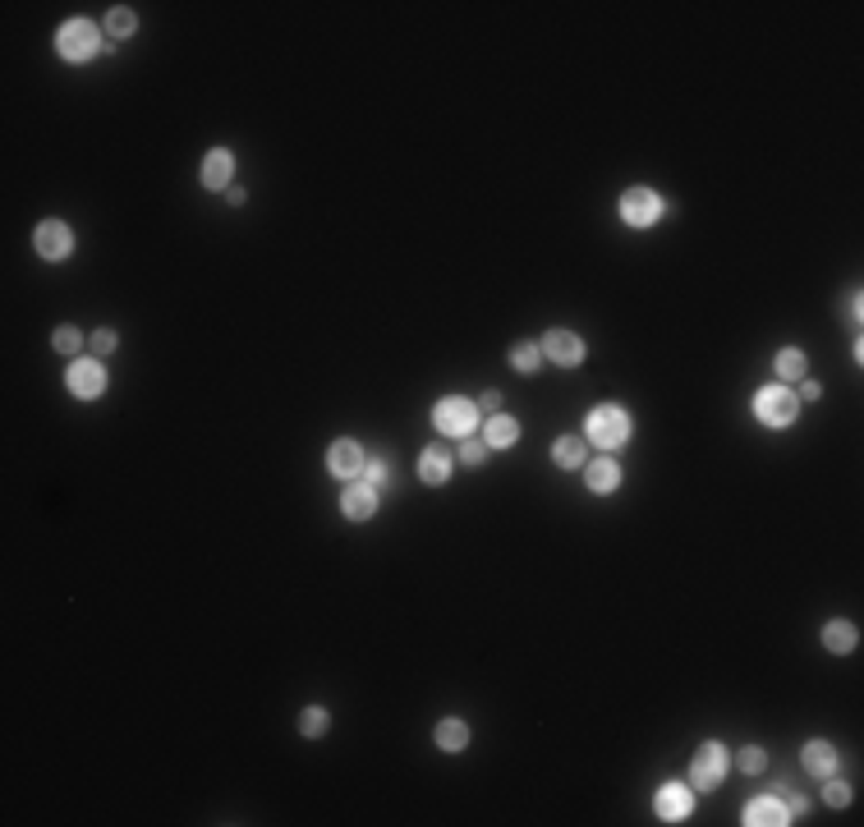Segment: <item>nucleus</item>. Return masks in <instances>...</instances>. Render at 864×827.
<instances>
[{"label": "nucleus", "instance_id": "11", "mask_svg": "<svg viewBox=\"0 0 864 827\" xmlns=\"http://www.w3.org/2000/svg\"><path fill=\"white\" fill-rule=\"evenodd\" d=\"M745 823H749V827H781V823H791V814H787V805H781V799L764 795V799H749Z\"/></svg>", "mask_w": 864, "mask_h": 827}, {"label": "nucleus", "instance_id": "16", "mask_svg": "<svg viewBox=\"0 0 864 827\" xmlns=\"http://www.w3.org/2000/svg\"><path fill=\"white\" fill-rule=\"evenodd\" d=\"M804 772H814V777H832V772H836V744L809 740L804 744Z\"/></svg>", "mask_w": 864, "mask_h": 827}, {"label": "nucleus", "instance_id": "4", "mask_svg": "<svg viewBox=\"0 0 864 827\" xmlns=\"http://www.w3.org/2000/svg\"><path fill=\"white\" fill-rule=\"evenodd\" d=\"M754 414H759V423H768V428H791L800 405H796V395L787 386H764L759 395H754Z\"/></svg>", "mask_w": 864, "mask_h": 827}, {"label": "nucleus", "instance_id": "3", "mask_svg": "<svg viewBox=\"0 0 864 827\" xmlns=\"http://www.w3.org/2000/svg\"><path fill=\"white\" fill-rule=\"evenodd\" d=\"M432 423H437V433H446V437H469L474 423H478V405L465 395H446V400H437V410H432Z\"/></svg>", "mask_w": 864, "mask_h": 827}, {"label": "nucleus", "instance_id": "30", "mask_svg": "<svg viewBox=\"0 0 864 827\" xmlns=\"http://www.w3.org/2000/svg\"><path fill=\"white\" fill-rule=\"evenodd\" d=\"M736 767L740 772H764V750H754V744H749V750H740L736 754Z\"/></svg>", "mask_w": 864, "mask_h": 827}, {"label": "nucleus", "instance_id": "27", "mask_svg": "<svg viewBox=\"0 0 864 827\" xmlns=\"http://www.w3.org/2000/svg\"><path fill=\"white\" fill-rule=\"evenodd\" d=\"M823 799H828L832 809H842V805H851V786H846V782H836V772H832L828 786H823Z\"/></svg>", "mask_w": 864, "mask_h": 827}, {"label": "nucleus", "instance_id": "29", "mask_svg": "<svg viewBox=\"0 0 864 827\" xmlns=\"http://www.w3.org/2000/svg\"><path fill=\"white\" fill-rule=\"evenodd\" d=\"M488 450H492L488 441H483V437H474V433H469V437H465V446H460V460H465V465H478L483 456H488Z\"/></svg>", "mask_w": 864, "mask_h": 827}, {"label": "nucleus", "instance_id": "20", "mask_svg": "<svg viewBox=\"0 0 864 827\" xmlns=\"http://www.w3.org/2000/svg\"><path fill=\"white\" fill-rule=\"evenodd\" d=\"M437 744H442L446 754H460L465 744H469V727H465V722H455V717H446V722L437 727Z\"/></svg>", "mask_w": 864, "mask_h": 827}, {"label": "nucleus", "instance_id": "18", "mask_svg": "<svg viewBox=\"0 0 864 827\" xmlns=\"http://www.w3.org/2000/svg\"><path fill=\"white\" fill-rule=\"evenodd\" d=\"M584 478H588L593 492H616V488H620V469H616V460H593Z\"/></svg>", "mask_w": 864, "mask_h": 827}, {"label": "nucleus", "instance_id": "12", "mask_svg": "<svg viewBox=\"0 0 864 827\" xmlns=\"http://www.w3.org/2000/svg\"><path fill=\"white\" fill-rule=\"evenodd\" d=\"M340 511L349 515V520H372V511H377V488H368L364 478L355 488H345V497H340Z\"/></svg>", "mask_w": 864, "mask_h": 827}, {"label": "nucleus", "instance_id": "25", "mask_svg": "<svg viewBox=\"0 0 864 827\" xmlns=\"http://www.w3.org/2000/svg\"><path fill=\"white\" fill-rule=\"evenodd\" d=\"M106 28H111L116 37H129L133 28H139V19H133V10H111L106 14Z\"/></svg>", "mask_w": 864, "mask_h": 827}, {"label": "nucleus", "instance_id": "26", "mask_svg": "<svg viewBox=\"0 0 864 827\" xmlns=\"http://www.w3.org/2000/svg\"><path fill=\"white\" fill-rule=\"evenodd\" d=\"M51 345H56L60 354H74L78 345H84V336H78V327H69V322H65V327H56V336H51Z\"/></svg>", "mask_w": 864, "mask_h": 827}, {"label": "nucleus", "instance_id": "22", "mask_svg": "<svg viewBox=\"0 0 864 827\" xmlns=\"http://www.w3.org/2000/svg\"><path fill=\"white\" fill-rule=\"evenodd\" d=\"M777 372H781L787 382H800V378H804V354H800V350H781V354H777Z\"/></svg>", "mask_w": 864, "mask_h": 827}, {"label": "nucleus", "instance_id": "13", "mask_svg": "<svg viewBox=\"0 0 864 827\" xmlns=\"http://www.w3.org/2000/svg\"><path fill=\"white\" fill-rule=\"evenodd\" d=\"M690 809H694V799H690L685 786H662L658 791V818L662 823H681V818H690Z\"/></svg>", "mask_w": 864, "mask_h": 827}, {"label": "nucleus", "instance_id": "2", "mask_svg": "<svg viewBox=\"0 0 864 827\" xmlns=\"http://www.w3.org/2000/svg\"><path fill=\"white\" fill-rule=\"evenodd\" d=\"M56 51H60L65 60H92L97 51H106V46H101L97 23H88V19H69L65 28L56 33Z\"/></svg>", "mask_w": 864, "mask_h": 827}, {"label": "nucleus", "instance_id": "28", "mask_svg": "<svg viewBox=\"0 0 864 827\" xmlns=\"http://www.w3.org/2000/svg\"><path fill=\"white\" fill-rule=\"evenodd\" d=\"M359 478H364V483H368V488H387V478H391V469H387V460H368Z\"/></svg>", "mask_w": 864, "mask_h": 827}, {"label": "nucleus", "instance_id": "14", "mask_svg": "<svg viewBox=\"0 0 864 827\" xmlns=\"http://www.w3.org/2000/svg\"><path fill=\"white\" fill-rule=\"evenodd\" d=\"M419 478L428 488H442L446 478H451V456H446V446H428L423 456H419Z\"/></svg>", "mask_w": 864, "mask_h": 827}, {"label": "nucleus", "instance_id": "23", "mask_svg": "<svg viewBox=\"0 0 864 827\" xmlns=\"http://www.w3.org/2000/svg\"><path fill=\"white\" fill-rule=\"evenodd\" d=\"M327 727H332L327 708H317V704H313V708H304V717H300V731H304V736H322Z\"/></svg>", "mask_w": 864, "mask_h": 827}, {"label": "nucleus", "instance_id": "32", "mask_svg": "<svg viewBox=\"0 0 864 827\" xmlns=\"http://www.w3.org/2000/svg\"><path fill=\"white\" fill-rule=\"evenodd\" d=\"M478 410H492V414H497V410H501V395H497V391H483V395H478Z\"/></svg>", "mask_w": 864, "mask_h": 827}, {"label": "nucleus", "instance_id": "34", "mask_svg": "<svg viewBox=\"0 0 864 827\" xmlns=\"http://www.w3.org/2000/svg\"><path fill=\"white\" fill-rule=\"evenodd\" d=\"M800 395H804V400H819L823 386H819V382H800Z\"/></svg>", "mask_w": 864, "mask_h": 827}, {"label": "nucleus", "instance_id": "1", "mask_svg": "<svg viewBox=\"0 0 864 827\" xmlns=\"http://www.w3.org/2000/svg\"><path fill=\"white\" fill-rule=\"evenodd\" d=\"M588 441L603 450H620L630 441V414L620 405H598L588 414Z\"/></svg>", "mask_w": 864, "mask_h": 827}, {"label": "nucleus", "instance_id": "31", "mask_svg": "<svg viewBox=\"0 0 864 827\" xmlns=\"http://www.w3.org/2000/svg\"><path fill=\"white\" fill-rule=\"evenodd\" d=\"M92 345H97V354H111V350H116V331H111V327H101V331L92 336Z\"/></svg>", "mask_w": 864, "mask_h": 827}, {"label": "nucleus", "instance_id": "21", "mask_svg": "<svg viewBox=\"0 0 864 827\" xmlns=\"http://www.w3.org/2000/svg\"><path fill=\"white\" fill-rule=\"evenodd\" d=\"M552 456H556L561 469H575V465L584 460V437H561V441L552 446Z\"/></svg>", "mask_w": 864, "mask_h": 827}, {"label": "nucleus", "instance_id": "33", "mask_svg": "<svg viewBox=\"0 0 864 827\" xmlns=\"http://www.w3.org/2000/svg\"><path fill=\"white\" fill-rule=\"evenodd\" d=\"M787 814H791V818H804V814H809V799H804V795H796L791 805H787Z\"/></svg>", "mask_w": 864, "mask_h": 827}, {"label": "nucleus", "instance_id": "10", "mask_svg": "<svg viewBox=\"0 0 864 827\" xmlns=\"http://www.w3.org/2000/svg\"><path fill=\"white\" fill-rule=\"evenodd\" d=\"M543 354H548L552 363H561V368H575V363L584 359V340H580L575 331H548V336H543Z\"/></svg>", "mask_w": 864, "mask_h": 827}, {"label": "nucleus", "instance_id": "17", "mask_svg": "<svg viewBox=\"0 0 864 827\" xmlns=\"http://www.w3.org/2000/svg\"><path fill=\"white\" fill-rule=\"evenodd\" d=\"M483 441H488L492 450L516 446V441H520V423L510 418V414H492V418H488V433H483Z\"/></svg>", "mask_w": 864, "mask_h": 827}, {"label": "nucleus", "instance_id": "6", "mask_svg": "<svg viewBox=\"0 0 864 827\" xmlns=\"http://www.w3.org/2000/svg\"><path fill=\"white\" fill-rule=\"evenodd\" d=\"M722 777H726V750H722L717 740H708L704 750L694 754V763H690V782H694L699 791H713Z\"/></svg>", "mask_w": 864, "mask_h": 827}, {"label": "nucleus", "instance_id": "9", "mask_svg": "<svg viewBox=\"0 0 864 827\" xmlns=\"http://www.w3.org/2000/svg\"><path fill=\"white\" fill-rule=\"evenodd\" d=\"M364 465H368L364 446H359V441H349V437H340V441L327 450V469H332L336 478H359V473H364Z\"/></svg>", "mask_w": 864, "mask_h": 827}, {"label": "nucleus", "instance_id": "19", "mask_svg": "<svg viewBox=\"0 0 864 827\" xmlns=\"http://www.w3.org/2000/svg\"><path fill=\"white\" fill-rule=\"evenodd\" d=\"M823 644H828L832 653H851V648H855V625H851V621H828V625H823Z\"/></svg>", "mask_w": 864, "mask_h": 827}, {"label": "nucleus", "instance_id": "7", "mask_svg": "<svg viewBox=\"0 0 864 827\" xmlns=\"http://www.w3.org/2000/svg\"><path fill=\"white\" fill-rule=\"evenodd\" d=\"M33 244H37V253H42L46 262H65V258L74 253V230H69L65 221H42L37 235H33Z\"/></svg>", "mask_w": 864, "mask_h": 827}, {"label": "nucleus", "instance_id": "5", "mask_svg": "<svg viewBox=\"0 0 864 827\" xmlns=\"http://www.w3.org/2000/svg\"><path fill=\"white\" fill-rule=\"evenodd\" d=\"M662 211H667V203H662L653 189H630L626 198H620V221L635 226V230L658 226V221H662Z\"/></svg>", "mask_w": 864, "mask_h": 827}, {"label": "nucleus", "instance_id": "24", "mask_svg": "<svg viewBox=\"0 0 864 827\" xmlns=\"http://www.w3.org/2000/svg\"><path fill=\"white\" fill-rule=\"evenodd\" d=\"M538 359H543V345H516V350H510V363H516L520 372H533Z\"/></svg>", "mask_w": 864, "mask_h": 827}, {"label": "nucleus", "instance_id": "15", "mask_svg": "<svg viewBox=\"0 0 864 827\" xmlns=\"http://www.w3.org/2000/svg\"><path fill=\"white\" fill-rule=\"evenodd\" d=\"M230 171H235V156H230L226 147H212V152L203 156V184H207V189H226V184H230Z\"/></svg>", "mask_w": 864, "mask_h": 827}, {"label": "nucleus", "instance_id": "8", "mask_svg": "<svg viewBox=\"0 0 864 827\" xmlns=\"http://www.w3.org/2000/svg\"><path fill=\"white\" fill-rule=\"evenodd\" d=\"M69 391L78 400H97L106 391V368H101V359H78L69 368Z\"/></svg>", "mask_w": 864, "mask_h": 827}]
</instances>
